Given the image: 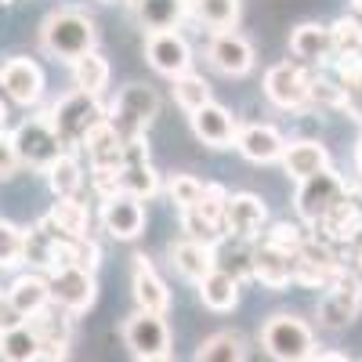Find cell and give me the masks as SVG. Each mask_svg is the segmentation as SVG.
<instances>
[{
    "label": "cell",
    "mask_w": 362,
    "mask_h": 362,
    "mask_svg": "<svg viewBox=\"0 0 362 362\" xmlns=\"http://www.w3.org/2000/svg\"><path fill=\"white\" fill-rule=\"evenodd\" d=\"M196 290H199V300L210 312H232L239 305V279H232L228 272H221V268H214L210 276H203L196 283Z\"/></svg>",
    "instance_id": "1f68e13d"
},
{
    "label": "cell",
    "mask_w": 362,
    "mask_h": 362,
    "mask_svg": "<svg viewBox=\"0 0 362 362\" xmlns=\"http://www.w3.org/2000/svg\"><path fill=\"white\" fill-rule=\"evenodd\" d=\"M358 312H362V283L344 268V276L319 300V322L326 329H348L358 319Z\"/></svg>",
    "instance_id": "30bf717a"
},
{
    "label": "cell",
    "mask_w": 362,
    "mask_h": 362,
    "mask_svg": "<svg viewBox=\"0 0 362 362\" xmlns=\"http://www.w3.org/2000/svg\"><path fill=\"white\" fill-rule=\"evenodd\" d=\"M235 148L250 163H276V160H283L286 141L272 124H247L235 131Z\"/></svg>",
    "instance_id": "d6986e66"
},
{
    "label": "cell",
    "mask_w": 362,
    "mask_h": 362,
    "mask_svg": "<svg viewBox=\"0 0 362 362\" xmlns=\"http://www.w3.org/2000/svg\"><path fill=\"white\" fill-rule=\"evenodd\" d=\"M170 264L192 283H199L203 276H210V272L218 268L214 264V247L196 243V239H177V243H170Z\"/></svg>",
    "instance_id": "83f0119b"
},
{
    "label": "cell",
    "mask_w": 362,
    "mask_h": 362,
    "mask_svg": "<svg viewBox=\"0 0 362 362\" xmlns=\"http://www.w3.org/2000/svg\"><path fill=\"white\" fill-rule=\"evenodd\" d=\"M47 221L54 225L58 235H66V239H87V235H90V210H87V203H80L76 196L54 199Z\"/></svg>",
    "instance_id": "f546056e"
},
{
    "label": "cell",
    "mask_w": 362,
    "mask_h": 362,
    "mask_svg": "<svg viewBox=\"0 0 362 362\" xmlns=\"http://www.w3.org/2000/svg\"><path fill=\"white\" fill-rule=\"evenodd\" d=\"M0 4H11V0H0Z\"/></svg>",
    "instance_id": "11a10c76"
},
{
    "label": "cell",
    "mask_w": 362,
    "mask_h": 362,
    "mask_svg": "<svg viewBox=\"0 0 362 362\" xmlns=\"http://www.w3.org/2000/svg\"><path fill=\"white\" fill-rule=\"evenodd\" d=\"M326 167H329V153H326V145H319V141L305 138V141H290L283 148V170L293 181H305V177H312V174H319Z\"/></svg>",
    "instance_id": "484cf974"
},
{
    "label": "cell",
    "mask_w": 362,
    "mask_h": 362,
    "mask_svg": "<svg viewBox=\"0 0 362 362\" xmlns=\"http://www.w3.org/2000/svg\"><path fill=\"white\" fill-rule=\"evenodd\" d=\"M134 300H138V312H148V315H163L170 308V290L167 283L160 279V272L148 264V257H134Z\"/></svg>",
    "instance_id": "ffe728a7"
},
{
    "label": "cell",
    "mask_w": 362,
    "mask_h": 362,
    "mask_svg": "<svg viewBox=\"0 0 362 362\" xmlns=\"http://www.w3.org/2000/svg\"><path fill=\"white\" fill-rule=\"evenodd\" d=\"M261 344L276 362H312V355H315L312 326L297 315H286V312L272 315L261 326Z\"/></svg>",
    "instance_id": "277c9868"
},
{
    "label": "cell",
    "mask_w": 362,
    "mask_h": 362,
    "mask_svg": "<svg viewBox=\"0 0 362 362\" xmlns=\"http://www.w3.org/2000/svg\"><path fill=\"white\" fill-rule=\"evenodd\" d=\"M119 192L134 196L138 203L141 199H153L160 192V174H156L153 163H148L145 141L127 145V163H124V170H119Z\"/></svg>",
    "instance_id": "2e32d148"
},
{
    "label": "cell",
    "mask_w": 362,
    "mask_h": 362,
    "mask_svg": "<svg viewBox=\"0 0 362 362\" xmlns=\"http://www.w3.org/2000/svg\"><path fill=\"white\" fill-rule=\"evenodd\" d=\"M264 221H268L264 199L254 196V192H235V196H228V206H225L221 235H232L239 243H254L264 228Z\"/></svg>",
    "instance_id": "7c38bea8"
},
{
    "label": "cell",
    "mask_w": 362,
    "mask_h": 362,
    "mask_svg": "<svg viewBox=\"0 0 362 362\" xmlns=\"http://www.w3.org/2000/svg\"><path fill=\"white\" fill-rule=\"evenodd\" d=\"M83 148H87L90 170H124V163H127V145L119 141V134L105 119L83 138Z\"/></svg>",
    "instance_id": "44dd1931"
},
{
    "label": "cell",
    "mask_w": 362,
    "mask_h": 362,
    "mask_svg": "<svg viewBox=\"0 0 362 362\" xmlns=\"http://www.w3.org/2000/svg\"><path fill=\"white\" fill-rule=\"evenodd\" d=\"M355 261H358V268H362V247H358V254H355Z\"/></svg>",
    "instance_id": "f5cc1de1"
},
{
    "label": "cell",
    "mask_w": 362,
    "mask_h": 362,
    "mask_svg": "<svg viewBox=\"0 0 362 362\" xmlns=\"http://www.w3.org/2000/svg\"><path fill=\"white\" fill-rule=\"evenodd\" d=\"M189 124H192V134H196L203 145H210V148H228V145H235V131H239V127H235L232 112H228L225 105H218V102L196 109V112L189 116Z\"/></svg>",
    "instance_id": "ac0fdd59"
},
{
    "label": "cell",
    "mask_w": 362,
    "mask_h": 362,
    "mask_svg": "<svg viewBox=\"0 0 362 362\" xmlns=\"http://www.w3.org/2000/svg\"><path fill=\"white\" fill-rule=\"evenodd\" d=\"M355 163H358V174H362V138H358V148H355Z\"/></svg>",
    "instance_id": "681fc988"
},
{
    "label": "cell",
    "mask_w": 362,
    "mask_h": 362,
    "mask_svg": "<svg viewBox=\"0 0 362 362\" xmlns=\"http://www.w3.org/2000/svg\"><path fill=\"white\" fill-rule=\"evenodd\" d=\"M312 102L326 105V109H348L351 95L341 83H334V80H312Z\"/></svg>",
    "instance_id": "7bdbcfd3"
},
{
    "label": "cell",
    "mask_w": 362,
    "mask_h": 362,
    "mask_svg": "<svg viewBox=\"0 0 362 362\" xmlns=\"http://www.w3.org/2000/svg\"><path fill=\"white\" fill-rule=\"evenodd\" d=\"M206 58L225 76H247L254 69V47L239 33H214L210 37V47H206Z\"/></svg>",
    "instance_id": "9a60e30c"
},
{
    "label": "cell",
    "mask_w": 362,
    "mask_h": 362,
    "mask_svg": "<svg viewBox=\"0 0 362 362\" xmlns=\"http://www.w3.org/2000/svg\"><path fill=\"white\" fill-rule=\"evenodd\" d=\"M47 119H51L54 134L62 138V145H83V138L105 119V109H102V102L95 95L73 90V95H66L47 112Z\"/></svg>",
    "instance_id": "8992f818"
},
{
    "label": "cell",
    "mask_w": 362,
    "mask_h": 362,
    "mask_svg": "<svg viewBox=\"0 0 362 362\" xmlns=\"http://www.w3.org/2000/svg\"><path fill=\"white\" fill-rule=\"evenodd\" d=\"M11 148L18 156V167H33V170H47L58 156L66 153L62 138L54 134L47 116H29L11 131Z\"/></svg>",
    "instance_id": "5b68a950"
},
{
    "label": "cell",
    "mask_w": 362,
    "mask_h": 362,
    "mask_svg": "<svg viewBox=\"0 0 362 362\" xmlns=\"http://www.w3.org/2000/svg\"><path fill=\"white\" fill-rule=\"evenodd\" d=\"M351 4H355V11H362V0H351Z\"/></svg>",
    "instance_id": "db71d44e"
},
{
    "label": "cell",
    "mask_w": 362,
    "mask_h": 362,
    "mask_svg": "<svg viewBox=\"0 0 362 362\" xmlns=\"http://www.w3.org/2000/svg\"><path fill=\"white\" fill-rule=\"evenodd\" d=\"M18 322H25L18 312H15V305L8 300V293L0 297V334H4V329H11V326H18Z\"/></svg>",
    "instance_id": "7dc6e473"
},
{
    "label": "cell",
    "mask_w": 362,
    "mask_h": 362,
    "mask_svg": "<svg viewBox=\"0 0 362 362\" xmlns=\"http://www.w3.org/2000/svg\"><path fill=\"white\" fill-rule=\"evenodd\" d=\"M124 341L127 348L141 358H163L170 351V326L163 322V315H148V312H138L127 319L124 326Z\"/></svg>",
    "instance_id": "4fadbf2b"
},
{
    "label": "cell",
    "mask_w": 362,
    "mask_h": 362,
    "mask_svg": "<svg viewBox=\"0 0 362 362\" xmlns=\"http://www.w3.org/2000/svg\"><path fill=\"white\" fill-rule=\"evenodd\" d=\"M290 51L305 66H322L334 58V40H329V25L322 22H300L290 33Z\"/></svg>",
    "instance_id": "603a6c76"
},
{
    "label": "cell",
    "mask_w": 362,
    "mask_h": 362,
    "mask_svg": "<svg viewBox=\"0 0 362 362\" xmlns=\"http://www.w3.org/2000/svg\"><path fill=\"white\" fill-rule=\"evenodd\" d=\"M18 170V156H15V148H11V134L0 131V181L11 177Z\"/></svg>",
    "instance_id": "bcb514c9"
},
{
    "label": "cell",
    "mask_w": 362,
    "mask_h": 362,
    "mask_svg": "<svg viewBox=\"0 0 362 362\" xmlns=\"http://www.w3.org/2000/svg\"><path fill=\"white\" fill-rule=\"evenodd\" d=\"M141 362H170V355H163V358H141Z\"/></svg>",
    "instance_id": "816d5d0a"
},
{
    "label": "cell",
    "mask_w": 362,
    "mask_h": 362,
    "mask_svg": "<svg viewBox=\"0 0 362 362\" xmlns=\"http://www.w3.org/2000/svg\"><path fill=\"white\" fill-rule=\"evenodd\" d=\"M156 116H160V95L148 83H131L116 95L112 109L105 112V124L119 134L124 145H138L145 141V131Z\"/></svg>",
    "instance_id": "7a4b0ae2"
},
{
    "label": "cell",
    "mask_w": 362,
    "mask_h": 362,
    "mask_svg": "<svg viewBox=\"0 0 362 362\" xmlns=\"http://www.w3.org/2000/svg\"><path fill=\"white\" fill-rule=\"evenodd\" d=\"M312 362H348L341 351H322V355H312Z\"/></svg>",
    "instance_id": "c3c4849f"
},
{
    "label": "cell",
    "mask_w": 362,
    "mask_h": 362,
    "mask_svg": "<svg viewBox=\"0 0 362 362\" xmlns=\"http://www.w3.org/2000/svg\"><path fill=\"white\" fill-rule=\"evenodd\" d=\"M98 261H102V250H98L95 239H90V235H87V239H76V247H73V264L83 268V272H95Z\"/></svg>",
    "instance_id": "f6af8a7d"
},
{
    "label": "cell",
    "mask_w": 362,
    "mask_h": 362,
    "mask_svg": "<svg viewBox=\"0 0 362 362\" xmlns=\"http://www.w3.org/2000/svg\"><path fill=\"white\" fill-rule=\"evenodd\" d=\"M329 40H334V54H362V22L341 15L329 25Z\"/></svg>",
    "instance_id": "f35d334b"
},
{
    "label": "cell",
    "mask_w": 362,
    "mask_h": 362,
    "mask_svg": "<svg viewBox=\"0 0 362 362\" xmlns=\"http://www.w3.org/2000/svg\"><path fill=\"white\" fill-rule=\"evenodd\" d=\"M192 362H247V341L235 329H221L196 348Z\"/></svg>",
    "instance_id": "d6a6232c"
},
{
    "label": "cell",
    "mask_w": 362,
    "mask_h": 362,
    "mask_svg": "<svg viewBox=\"0 0 362 362\" xmlns=\"http://www.w3.org/2000/svg\"><path fill=\"white\" fill-rule=\"evenodd\" d=\"M73 80H76V90H83V95H102V90L109 87V62L98 54V51H90L83 58H76L73 62Z\"/></svg>",
    "instance_id": "d590c367"
},
{
    "label": "cell",
    "mask_w": 362,
    "mask_h": 362,
    "mask_svg": "<svg viewBox=\"0 0 362 362\" xmlns=\"http://www.w3.org/2000/svg\"><path fill=\"white\" fill-rule=\"evenodd\" d=\"M344 199H351V185L334 170L326 167L305 181H297V196H293V206H297V218L308 221L312 228L329 214L334 206H341Z\"/></svg>",
    "instance_id": "3957f363"
},
{
    "label": "cell",
    "mask_w": 362,
    "mask_h": 362,
    "mask_svg": "<svg viewBox=\"0 0 362 362\" xmlns=\"http://www.w3.org/2000/svg\"><path fill=\"white\" fill-rule=\"evenodd\" d=\"M290 264H293V283L308 286V290H329L344 276L341 257L334 254L329 243H322L319 235H308L305 247L290 257Z\"/></svg>",
    "instance_id": "52a82bcc"
},
{
    "label": "cell",
    "mask_w": 362,
    "mask_h": 362,
    "mask_svg": "<svg viewBox=\"0 0 362 362\" xmlns=\"http://www.w3.org/2000/svg\"><path fill=\"white\" fill-rule=\"evenodd\" d=\"M102 228L112 239H138L141 228H145V206L134 196H124V192L102 199Z\"/></svg>",
    "instance_id": "e0dca14e"
},
{
    "label": "cell",
    "mask_w": 362,
    "mask_h": 362,
    "mask_svg": "<svg viewBox=\"0 0 362 362\" xmlns=\"http://www.w3.org/2000/svg\"><path fill=\"white\" fill-rule=\"evenodd\" d=\"M167 192H170V199H174L177 210H192L199 203V196H203V181L192 177V174H170Z\"/></svg>",
    "instance_id": "60d3db41"
},
{
    "label": "cell",
    "mask_w": 362,
    "mask_h": 362,
    "mask_svg": "<svg viewBox=\"0 0 362 362\" xmlns=\"http://www.w3.org/2000/svg\"><path fill=\"white\" fill-rule=\"evenodd\" d=\"M44 174H47V185H51L54 199H69L83 189V167H80V160L73 153H62Z\"/></svg>",
    "instance_id": "e575fe53"
},
{
    "label": "cell",
    "mask_w": 362,
    "mask_h": 362,
    "mask_svg": "<svg viewBox=\"0 0 362 362\" xmlns=\"http://www.w3.org/2000/svg\"><path fill=\"white\" fill-rule=\"evenodd\" d=\"M0 87L8 90V98L18 105H37L44 98V69L33 62V58H8L0 62Z\"/></svg>",
    "instance_id": "5bb4252c"
},
{
    "label": "cell",
    "mask_w": 362,
    "mask_h": 362,
    "mask_svg": "<svg viewBox=\"0 0 362 362\" xmlns=\"http://www.w3.org/2000/svg\"><path fill=\"white\" fill-rule=\"evenodd\" d=\"M189 4H192V0H189Z\"/></svg>",
    "instance_id": "9f6ffc18"
},
{
    "label": "cell",
    "mask_w": 362,
    "mask_h": 362,
    "mask_svg": "<svg viewBox=\"0 0 362 362\" xmlns=\"http://www.w3.org/2000/svg\"><path fill=\"white\" fill-rule=\"evenodd\" d=\"M4 119H8V105L0 102V127H4Z\"/></svg>",
    "instance_id": "f907efd6"
},
{
    "label": "cell",
    "mask_w": 362,
    "mask_h": 362,
    "mask_svg": "<svg viewBox=\"0 0 362 362\" xmlns=\"http://www.w3.org/2000/svg\"><path fill=\"white\" fill-rule=\"evenodd\" d=\"M305 239H308V232L300 228V225H293V221H276V225L268 228V235H264V247L293 257L300 247H305Z\"/></svg>",
    "instance_id": "74e56055"
},
{
    "label": "cell",
    "mask_w": 362,
    "mask_h": 362,
    "mask_svg": "<svg viewBox=\"0 0 362 362\" xmlns=\"http://www.w3.org/2000/svg\"><path fill=\"white\" fill-rule=\"evenodd\" d=\"M189 8L210 33H232V25L239 22V0H192Z\"/></svg>",
    "instance_id": "836d02e7"
},
{
    "label": "cell",
    "mask_w": 362,
    "mask_h": 362,
    "mask_svg": "<svg viewBox=\"0 0 362 362\" xmlns=\"http://www.w3.org/2000/svg\"><path fill=\"white\" fill-rule=\"evenodd\" d=\"M145 58L160 76H185L192 73V47L189 40L177 33V29H167V33H148L145 37Z\"/></svg>",
    "instance_id": "8fae6325"
},
{
    "label": "cell",
    "mask_w": 362,
    "mask_h": 362,
    "mask_svg": "<svg viewBox=\"0 0 362 362\" xmlns=\"http://www.w3.org/2000/svg\"><path fill=\"white\" fill-rule=\"evenodd\" d=\"M40 358H44V344L29 322H18L0 334V362H40Z\"/></svg>",
    "instance_id": "f1b7e54d"
},
{
    "label": "cell",
    "mask_w": 362,
    "mask_h": 362,
    "mask_svg": "<svg viewBox=\"0 0 362 362\" xmlns=\"http://www.w3.org/2000/svg\"><path fill=\"white\" fill-rule=\"evenodd\" d=\"M95 40H98L95 18H90L87 11H76V8H58L40 25L44 51L62 58V62H76V58L90 54L95 51Z\"/></svg>",
    "instance_id": "6da1fadb"
},
{
    "label": "cell",
    "mask_w": 362,
    "mask_h": 362,
    "mask_svg": "<svg viewBox=\"0 0 362 362\" xmlns=\"http://www.w3.org/2000/svg\"><path fill=\"white\" fill-rule=\"evenodd\" d=\"M250 276L268 290H286L293 283V264L286 254L261 243V247H254V257H250Z\"/></svg>",
    "instance_id": "4316f807"
},
{
    "label": "cell",
    "mask_w": 362,
    "mask_h": 362,
    "mask_svg": "<svg viewBox=\"0 0 362 362\" xmlns=\"http://www.w3.org/2000/svg\"><path fill=\"white\" fill-rule=\"evenodd\" d=\"M134 8H138V22L148 33H167V29H177V22L185 18L189 0H134Z\"/></svg>",
    "instance_id": "4dcf8cb0"
},
{
    "label": "cell",
    "mask_w": 362,
    "mask_h": 362,
    "mask_svg": "<svg viewBox=\"0 0 362 362\" xmlns=\"http://www.w3.org/2000/svg\"><path fill=\"white\" fill-rule=\"evenodd\" d=\"M29 326L37 329V337L44 344V358H62L69 351V334H73L69 312H62L58 305H47L40 315L29 319Z\"/></svg>",
    "instance_id": "7402d4cb"
},
{
    "label": "cell",
    "mask_w": 362,
    "mask_h": 362,
    "mask_svg": "<svg viewBox=\"0 0 362 362\" xmlns=\"http://www.w3.org/2000/svg\"><path fill=\"white\" fill-rule=\"evenodd\" d=\"M47 286H51V305H58L69 315H80L95 305L98 297V283H95V272H83L76 264L69 268H58L47 276Z\"/></svg>",
    "instance_id": "ba28073f"
},
{
    "label": "cell",
    "mask_w": 362,
    "mask_h": 362,
    "mask_svg": "<svg viewBox=\"0 0 362 362\" xmlns=\"http://www.w3.org/2000/svg\"><path fill=\"white\" fill-rule=\"evenodd\" d=\"M225 206H228V189H225V185H218V181H210V185H203V196H199V203H196L192 210H199V214H203L206 221H214V225L221 228Z\"/></svg>",
    "instance_id": "b9f144b4"
},
{
    "label": "cell",
    "mask_w": 362,
    "mask_h": 362,
    "mask_svg": "<svg viewBox=\"0 0 362 362\" xmlns=\"http://www.w3.org/2000/svg\"><path fill=\"white\" fill-rule=\"evenodd\" d=\"M25 257V228L0 218V268H15Z\"/></svg>",
    "instance_id": "ab89813d"
},
{
    "label": "cell",
    "mask_w": 362,
    "mask_h": 362,
    "mask_svg": "<svg viewBox=\"0 0 362 362\" xmlns=\"http://www.w3.org/2000/svg\"><path fill=\"white\" fill-rule=\"evenodd\" d=\"M312 80L300 62H279L264 73V95L279 109H305L312 102Z\"/></svg>",
    "instance_id": "9c48e42d"
},
{
    "label": "cell",
    "mask_w": 362,
    "mask_h": 362,
    "mask_svg": "<svg viewBox=\"0 0 362 362\" xmlns=\"http://www.w3.org/2000/svg\"><path fill=\"white\" fill-rule=\"evenodd\" d=\"M334 73H337V83L351 95L355 87H362V54H337Z\"/></svg>",
    "instance_id": "ee69618b"
},
{
    "label": "cell",
    "mask_w": 362,
    "mask_h": 362,
    "mask_svg": "<svg viewBox=\"0 0 362 362\" xmlns=\"http://www.w3.org/2000/svg\"><path fill=\"white\" fill-rule=\"evenodd\" d=\"M8 300L15 305V312L22 319H33L51 305V286L44 272H22V276L8 286Z\"/></svg>",
    "instance_id": "cb8c5ba5"
},
{
    "label": "cell",
    "mask_w": 362,
    "mask_h": 362,
    "mask_svg": "<svg viewBox=\"0 0 362 362\" xmlns=\"http://www.w3.org/2000/svg\"><path fill=\"white\" fill-rule=\"evenodd\" d=\"M174 102L192 116L196 109L210 105V83H206L199 73H185V76H177V80H174Z\"/></svg>",
    "instance_id": "8d00e7d4"
},
{
    "label": "cell",
    "mask_w": 362,
    "mask_h": 362,
    "mask_svg": "<svg viewBox=\"0 0 362 362\" xmlns=\"http://www.w3.org/2000/svg\"><path fill=\"white\" fill-rule=\"evenodd\" d=\"M362 232V206L355 199H344L341 206H334L329 214L315 225V235L322 239V243L337 247V243H351V239H358Z\"/></svg>",
    "instance_id": "d4e9b609"
}]
</instances>
